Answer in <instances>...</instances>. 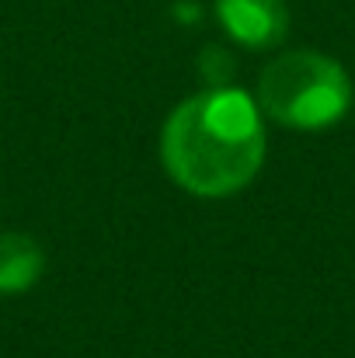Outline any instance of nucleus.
Returning <instances> with one entry per match:
<instances>
[{"mask_svg": "<svg viewBox=\"0 0 355 358\" xmlns=\"http://www.w3.org/2000/svg\"><path fill=\"white\" fill-rule=\"evenodd\" d=\"M265 115L234 84L185 98L160 129V164L195 199H230L244 192L265 164Z\"/></svg>", "mask_w": 355, "mask_h": 358, "instance_id": "1", "label": "nucleus"}, {"mask_svg": "<svg viewBox=\"0 0 355 358\" xmlns=\"http://www.w3.org/2000/svg\"><path fill=\"white\" fill-rule=\"evenodd\" d=\"M254 101L265 119L286 129L321 132L349 115L352 80L338 59L317 49H289L261 70Z\"/></svg>", "mask_w": 355, "mask_h": 358, "instance_id": "2", "label": "nucleus"}, {"mask_svg": "<svg viewBox=\"0 0 355 358\" xmlns=\"http://www.w3.org/2000/svg\"><path fill=\"white\" fill-rule=\"evenodd\" d=\"M227 38L244 49H272L289 31L286 0H213Z\"/></svg>", "mask_w": 355, "mask_h": 358, "instance_id": "3", "label": "nucleus"}, {"mask_svg": "<svg viewBox=\"0 0 355 358\" xmlns=\"http://www.w3.org/2000/svg\"><path fill=\"white\" fill-rule=\"evenodd\" d=\"M46 271V254L35 237L4 230L0 234V296L28 292Z\"/></svg>", "mask_w": 355, "mask_h": 358, "instance_id": "4", "label": "nucleus"}, {"mask_svg": "<svg viewBox=\"0 0 355 358\" xmlns=\"http://www.w3.org/2000/svg\"><path fill=\"white\" fill-rule=\"evenodd\" d=\"M234 70H237L234 56L223 45H206L199 52V73L206 77L209 87H227L234 80Z\"/></svg>", "mask_w": 355, "mask_h": 358, "instance_id": "5", "label": "nucleus"}, {"mask_svg": "<svg viewBox=\"0 0 355 358\" xmlns=\"http://www.w3.org/2000/svg\"><path fill=\"white\" fill-rule=\"evenodd\" d=\"M174 14H178L181 24H192V21H199L202 10H199V3H192V0H178V3H174Z\"/></svg>", "mask_w": 355, "mask_h": 358, "instance_id": "6", "label": "nucleus"}]
</instances>
